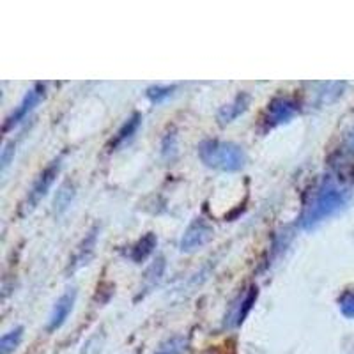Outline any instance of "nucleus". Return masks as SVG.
Segmentation results:
<instances>
[{"mask_svg":"<svg viewBox=\"0 0 354 354\" xmlns=\"http://www.w3.org/2000/svg\"><path fill=\"white\" fill-rule=\"evenodd\" d=\"M75 301H77V290L69 289L68 292H64L61 298L57 299V303L53 305L52 314H50L48 319V331H57L66 322V319L71 314L73 306H75Z\"/></svg>","mask_w":354,"mask_h":354,"instance_id":"obj_5","label":"nucleus"},{"mask_svg":"<svg viewBox=\"0 0 354 354\" xmlns=\"http://www.w3.org/2000/svg\"><path fill=\"white\" fill-rule=\"evenodd\" d=\"M73 198H75V185L71 181H64L59 186L55 198H53V213L57 216L64 213L69 205H71Z\"/></svg>","mask_w":354,"mask_h":354,"instance_id":"obj_11","label":"nucleus"},{"mask_svg":"<svg viewBox=\"0 0 354 354\" xmlns=\"http://www.w3.org/2000/svg\"><path fill=\"white\" fill-rule=\"evenodd\" d=\"M59 172H61V160H53L52 163L37 176L36 181H34L32 188H30V192H28L27 195V201H25V209L30 211L39 204L41 198L48 194V189L52 188V185L55 183Z\"/></svg>","mask_w":354,"mask_h":354,"instance_id":"obj_3","label":"nucleus"},{"mask_svg":"<svg viewBox=\"0 0 354 354\" xmlns=\"http://www.w3.org/2000/svg\"><path fill=\"white\" fill-rule=\"evenodd\" d=\"M213 227L202 218H197L188 225L185 236L181 239V250L183 252H194V250L201 248L205 243L213 238Z\"/></svg>","mask_w":354,"mask_h":354,"instance_id":"obj_4","label":"nucleus"},{"mask_svg":"<svg viewBox=\"0 0 354 354\" xmlns=\"http://www.w3.org/2000/svg\"><path fill=\"white\" fill-rule=\"evenodd\" d=\"M338 305H340V310L346 317L354 319V292L353 290H347V292L342 294V298L338 299Z\"/></svg>","mask_w":354,"mask_h":354,"instance_id":"obj_16","label":"nucleus"},{"mask_svg":"<svg viewBox=\"0 0 354 354\" xmlns=\"http://www.w3.org/2000/svg\"><path fill=\"white\" fill-rule=\"evenodd\" d=\"M344 202H346V194L340 192L338 188H335L330 183H324L315 192L310 204L305 207V213H303V227L305 229L314 227L315 223H319V221L324 220L326 216L333 214L337 209H340Z\"/></svg>","mask_w":354,"mask_h":354,"instance_id":"obj_2","label":"nucleus"},{"mask_svg":"<svg viewBox=\"0 0 354 354\" xmlns=\"http://www.w3.org/2000/svg\"><path fill=\"white\" fill-rule=\"evenodd\" d=\"M186 353V342L185 338H172L167 344L160 347L156 354H185Z\"/></svg>","mask_w":354,"mask_h":354,"instance_id":"obj_14","label":"nucleus"},{"mask_svg":"<svg viewBox=\"0 0 354 354\" xmlns=\"http://www.w3.org/2000/svg\"><path fill=\"white\" fill-rule=\"evenodd\" d=\"M198 156L205 167L221 172H238L246 165V153L238 144L221 140H204L198 145Z\"/></svg>","mask_w":354,"mask_h":354,"instance_id":"obj_1","label":"nucleus"},{"mask_svg":"<svg viewBox=\"0 0 354 354\" xmlns=\"http://www.w3.org/2000/svg\"><path fill=\"white\" fill-rule=\"evenodd\" d=\"M255 299H257V287H252L248 292V296H246L245 301H243L241 308H239L238 315H236V324H241V322L245 321V317L248 315L250 310H252V305L255 303Z\"/></svg>","mask_w":354,"mask_h":354,"instance_id":"obj_15","label":"nucleus"},{"mask_svg":"<svg viewBox=\"0 0 354 354\" xmlns=\"http://www.w3.org/2000/svg\"><path fill=\"white\" fill-rule=\"evenodd\" d=\"M156 245H158L156 236H154L153 232H147L144 238L138 239V241L131 246V250H129V259H131L135 264H142L145 259L153 254V250L156 248Z\"/></svg>","mask_w":354,"mask_h":354,"instance_id":"obj_10","label":"nucleus"},{"mask_svg":"<svg viewBox=\"0 0 354 354\" xmlns=\"http://www.w3.org/2000/svg\"><path fill=\"white\" fill-rule=\"evenodd\" d=\"M248 105H250V94L241 93L239 96H236V100H234L232 103L225 105L220 112H218V121H220L221 126H225L229 124V122L236 121L241 113H245L246 110H248Z\"/></svg>","mask_w":354,"mask_h":354,"instance_id":"obj_8","label":"nucleus"},{"mask_svg":"<svg viewBox=\"0 0 354 354\" xmlns=\"http://www.w3.org/2000/svg\"><path fill=\"white\" fill-rule=\"evenodd\" d=\"M43 94H44V85L37 84L36 87H34L32 91H30V93L24 97V101L20 103V106H18V109L8 117V121H6V124H4L6 131H8L9 128H12L15 124H18L20 121H24L25 117H27V113L30 112V110H32L37 103H39V100L43 97Z\"/></svg>","mask_w":354,"mask_h":354,"instance_id":"obj_6","label":"nucleus"},{"mask_svg":"<svg viewBox=\"0 0 354 354\" xmlns=\"http://www.w3.org/2000/svg\"><path fill=\"white\" fill-rule=\"evenodd\" d=\"M15 142H9V144H6L4 151H2V170H6L9 167V163H11V160L15 158Z\"/></svg>","mask_w":354,"mask_h":354,"instance_id":"obj_17","label":"nucleus"},{"mask_svg":"<svg viewBox=\"0 0 354 354\" xmlns=\"http://www.w3.org/2000/svg\"><path fill=\"white\" fill-rule=\"evenodd\" d=\"M96 239H97V234H96V229H94L93 232H88V236L84 239V243L78 246L77 254L73 255L71 262H69V270L75 271L78 270L80 266L87 264L88 259L93 257L94 248H96Z\"/></svg>","mask_w":354,"mask_h":354,"instance_id":"obj_9","label":"nucleus"},{"mask_svg":"<svg viewBox=\"0 0 354 354\" xmlns=\"http://www.w3.org/2000/svg\"><path fill=\"white\" fill-rule=\"evenodd\" d=\"M149 91H153V93H158V94H154V96H149L151 100H153V101H160L163 96H169L172 88H170V87H167V88L156 87V88H149Z\"/></svg>","mask_w":354,"mask_h":354,"instance_id":"obj_18","label":"nucleus"},{"mask_svg":"<svg viewBox=\"0 0 354 354\" xmlns=\"http://www.w3.org/2000/svg\"><path fill=\"white\" fill-rule=\"evenodd\" d=\"M140 121H142L140 113H133V117H129L128 121L122 124V128L117 131V135L113 137V140L110 142V151H113L115 147H119L121 144H124L126 140H129V138L135 135V131L138 129V126H140Z\"/></svg>","mask_w":354,"mask_h":354,"instance_id":"obj_12","label":"nucleus"},{"mask_svg":"<svg viewBox=\"0 0 354 354\" xmlns=\"http://www.w3.org/2000/svg\"><path fill=\"white\" fill-rule=\"evenodd\" d=\"M296 110L298 109H296V105H294L292 101L274 100L270 105V109H268V119H266V122H268L270 128L282 124V122L289 121L290 117L296 113Z\"/></svg>","mask_w":354,"mask_h":354,"instance_id":"obj_7","label":"nucleus"},{"mask_svg":"<svg viewBox=\"0 0 354 354\" xmlns=\"http://www.w3.org/2000/svg\"><path fill=\"white\" fill-rule=\"evenodd\" d=\"M21 337H24V328L21 326L15 328L9 333H6L4 337L0 338V354H11L12 351L20 346Z\"/></svg>","mask_w":354,"mask_h":354,"instance_id":"obj_13","label":"nucleus"}]
</instances>
